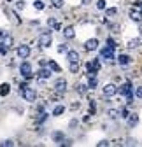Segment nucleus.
Listing matches in <instances>:
<instances>
[{
    "instance_id": "8",
    "label": "nucleus",
    "mask_w": 142,
    "mask_h": 147,
    "mask_svg": "<svg viewBox=\"0 0 142 147\" xmlns=\"http://www.w3.org/2000/svg\"><path fill=\"white\" fill-rule=\"evenodd\" d=\"M16 54H18V58H28L30 56V47L26 44H21L16 49Z\"/></svg>"
},
{
    "instance_id": "5",
    "label": "nucleus",
    "mask_w": 142,
    "mask_h": 147,
    "mask_svg": "<svg viewBox=\"0 0 142 147\" xmlns=\"http://www.w3.org/2000/svg\"><path fill=\"white\" fill-rule=\"evenodd\" d=\"M100 58H102V60H112V58H114V47L105 46V47L100 51Z\"/></svg>"
},
{
    "instance_id": "40",
    "label": "nucleus",
    "mask_w": 142,
    "mask_h": 147,
    "mask_svg": "<svg viewBox=\"0 0 142 147\" xmlns=\"http://www.w3.org/2000/svg\"><path fill=\"white\" fill-rule=\"evenodd\" d=\"M107 46H111V47H116V42H114L112 39H107Z\"/></svg>"
},
{
    "instance_id": "31",
    "label": "nucleus",
    "mask_w": 142,
    "mask_h": 147,
    "mask_svg": "<svg viewBox=\"0 0 142 147\" xmlns=\"http://www.w3.org/2000/svg\"><path fill=\"white\" fill-rule=\"evenodd\" d=\"M119 114H121V117H123V119H128V116H130V112H128V109H123V110H121Z\"/></svg>"
},
{
    "instance_id": "39",
    "label": "nucleus",
    "mask_w": 142,
    "mask_h": 147,
    "mask_svg": "<svg viewBox=\"0 0 142 147\" xmlns=\"http://www.w3.org/2000/svg\"><path fill=\"white\" fill-rule=\"evenodd\" d=\"M0 145H2V147H7V145H12V140H5V142H2V144H0Z\"/></svg>"
},
{
    "instance_id": "18",
    "label": "nucleus",
    "mask_w": 142,
    "mask_h": 147,
    "mask_svg": "<svg viewBox=\"0 0 142 147\" xmlns=\"http://www.w3.org/2000/svg\"><path fill=\"white\" fill-rule=\"evenodd\" d=\"M67 58H68V61H79V54H77V51H68Z\"/></svg>"
},
{
    "instance_id": "38",
    "label": "nucleus",
    "mask_w": 142,
    "mask_h": 147,
    "mask_svg": "<svg viewBox=\"0 0 142 147\" xmlns=\"http://www.w3.org/2000/svg\"><path fill=\"white\" fill-rule=\"evenodd\" d=\"M90 114H95V103L90 102Z\"/></svg>"
},
{
    "instance_id": "28",
    "label": "nucleus",
    "mask_w": 142,
    "mask_h": 147,
    "mask_svg": "<svg viewBox=\"0 0 142 147\" xmlns=\"http://www.w3.org/2000/svg\"><path fill=\"white\" fill-rule=\"evenodd\" d=\"M7 51H9V47L5 46V42H0V54H4V56H5Z\"/></svg>"
},
{
    "instance_id": "29",
    "label": "nucleus",
    "mask_w": 142,
    "mask_h": 147,
    "mask_svg": "<svg viewBox=\"0 0 142 147\" xmlns=\"http://www.w3.org/2000/svg\"><path fill=\"white\" fill-rule=\"evenodd\" d=\"M33 7L37 9V11H42V9H44V4L41 2V0H35V2H33Z\"/></svg>"
},
{
    "instance_id": "30",
    "label": "nucleus",
    "mask_w": 142,
    "mask_h": 147,
    "mask_svg": "<svg viewBox=\"0 0 142 147\" xmlns=\"http://www.w3.org/2000/svg\"><path fill=\"white\" fill-rule=\"evenodd\" d=\"M97 9H100V11L105 9V0H97Z\"/></svg>"
},
{
    "instance_id": "32",
    "label": "nucleus",
    "mask_w": 142,
    "mask_h": 147,
    "mask_svg": "<svg viewBox=\"0 0 142 147\" xmlns=\"http://www.w3.org/2000/svg\"><path fill=\"white\" fill-rule=\"evenodd\" d=\"M4 42H5V46H7V47H11V46H12V37H11V35H7L5 39H4Z\"/></svg>"
},
{
    "instance_id": "4",
    "label": "nucleus",
    "mask_w": 142,
    "mask_h": 147,
    "mask_svg": "<svg viewBox=\"0 0 142 147\" xmlns=\"http://www.w3.org/2000/svg\"><path fill=\"white\" fill-rule=\"evenodd\" d=\"M51 42H53V37H51L49 32H46V33H42V35L39 37V46H41V47H49Z\"/></svg>"
},
{
    "instance_id": "16",
    "label": "nucleus",
    "mask_w": 142,
    "mask_h": 147,
    "mask_svg": "<svg viewBox=\"0 0 142 147\" xmlns=\"http://www.w3.org/2000/svg\"><path fill=\"white\" fill-rule=\"evenodd\" d=\"M118 61H119V65H128V63L132 61V58L128 56V54H119V56H118Z\"/></svg>"
},
{
    "instance_id": "6",
    "label": "nucleus",
    "mask_w": 142,
    "mask_h": 147,
    "mask_svg": "<svg viewBox=\"0 0 142 147\" xmlns=\"http://www.w3.org/2000/svg\"><path fill=\"white\" fill-rule=\"evenodd\" d=\"M20 72H21V76L26 77V79H32V65L28 61H23L21 67H20Z\"/></svg>"
},
{
    "instance_id": "12",
    "label": "nucleus",
    "mask_w": 142,
    "mask_h": 147,
    "mask_svg": "<svg viewBox=\"0 0 142 147\" xmlns=\"http://www.w3.org/2000/svg\"><path fill=\"white\" fill-rule=\"evenodd\" d=\"M88 51H95V49H98V40L97 39H90L86 42V46H84Z\"/></svg>"
},
{
    "instance_id": "25",
    "label": "nucleus",
    "mask_w": 142,
    "mask_h": 147,
    "mask_svg": "<svg viewBox=\"0 0 142 147\" xmlns=\"http://www.w3.org/2000/svg\"><path fill=\"white\" fill-rule=\"evenodd\" d=\"M86 89H88V86H84V84H77L76 86V91H77V93H81V95L86 93Z\"/></svg>"
},
{
    "instance_id": "14",
    "label": "nucleus",
    "mask_w": 142,
    "mask_h": 147,
    "mask_svg": "<svg viewBox=\"0 0 142 147\" xmlns=\"http://www.w3.org/2000/svg\"><path fill=\"white\" fill-rule=\"evenodd\" d=\"M51 138L55 140V142H58V144H62L65 140V135H63V131H55V133L51 135Z\"/></svg>"
},
{
    "instance_id": "43",
    "label": "nucleus",
    "mask_w": 142,
    "mask_h": 147,
    "mask_svg": "<svg viewBox=\"0 0 142 147\" xmlns=\"http://www.w3.org/2000/svg\"><path fill=\"white\" fill-rule=\"evenodd\" d=\"M76 124H77V121H76V119H72V121H70V128H74Z\"/></svg>"
},
{
    "instance_id": "7",
    "label": "nucleus",
    "mask_w": 142,
    "mask_h": 147,
    "mask_svg": "<svg viewBox=\"0 0 142 147\" xmlns=\"http://www.w3.org/2000/svg\"><path fill=\"white\" fill-rule=\"evenodd\" d=\"M118 91H119V89H118L116 84H105V86H103V96H114Z\"/></svg>"
},
{
    "instance_id": "27",
    "label": "nucleus",
    "mask_w": 142,
    "mask_h": 147,
    "mask_svg": "<svg viewBox=\"0 0 142 147\" xmlns=\"http://www.w3.org/2000/svg\"><path fill=\"white\" fill-rule=\"evenodd\" d=\"M105 14H107V16H111V18H112V16H116V14H118V9H116V7H111V9H105Z\"/></svg>"
},
{
    "instance_id": "15",
    "label": "nucleus",
    "mask_w": 142,
    "mask_h": 147,
    "mask_svg": "<svg viewBox=\"0 0 142 147\" xmlns=\"http://www.w3.org/2000/svg\"><path fill=\"white\" fill-rule=\"evenodd\" d=\"M11 93V86L5 82V84H0V96H7Z\"/></svg>"
},
{
    "instance_id": "20",
    "label": "nucleus",
    "mask_w": 142,
    "mask_h": 147,
    "mask_svg": "<svg viewBox=\"0 0 142 147\" xmlns=\"http://www.w3.org/2000/svg\"><path fill=\"white\" fill-rule=\"evenodd\" d=\"M65 112V107L63 105H56L55 109H53V116H62Z\"/></svg>"
},
{
    "instance_id": "22",
    "label": "nucleus",
    "mask_w": 142,
    "mask_h": 147,
    "mask_svg": "<svg viewBox=\"0 0 142 147\" xmlns=\"http://www.w3.org/2000/svg\"><path fill=\"white\" fill-rule=\"evenodd\" d=\"M79 67H81L79 61H70V67L68 68H70V72H72V74H77L79 72Z\"/></svg>"
},
{
    "instance_id": "24",
    "label": "nucleus",
    "mask_w": 142,
    "mask_h": 147,
    "mask_svg": "<svg viewBox=\"0 0 142 147\" xmlns=\"http://www.w3.org/2000/svg\"><path fill=\"white\" fill-rule=\"evenodd\" d=\"M139 44H140V40H139V39H132V40L128 42V49H135Z\"/></svg>"
},
{
    "instance_id": "44",
    "label": "nucleus",
    "mask_w": 142,
    "mask_h": 147,
    "mask_svg": "<svg viewBox=\"0 0 142 147\" xmlns=\"http://www.w3.org/2000/svg\"><path fill=\"white\" fill-rule=\"evenodd\" d=\"M53 28H55V30H62V25H60V23H56V25L53 26Z\"/></svg>"
},
{
    "instance_id": "37",
    "label": "nucleus",
    "mask_w": 142,
    "mask_h": 147,
    "mask_svg": "<svg viewBox=\"0 0 142 147\" xmlns=\"http://www.w3.org/2000/svg\"><path fill=\"white\" fill-rule=\"evenodd\" d=\"M97 145H98V147H103V145H105V147H107V145H109V142H107V140H102V142H98Z\"/></svg>"
},
{
    "instance_id": "10",
    "label": "nucleus",
    "mask_w": 142,
    "mask_h": 147,
    "mask_svg": "<svg viewBox=\"0 0 142 147\" xmlns=\"http://www.w3.org/2000/svg\"><path fill=\"white\" fill-rule=\"evenodd\" d=\"M37 77H39L41 81H44V79H49V77H51V68H46V67L39 68V70H37Z\"/></svg>"
},
{
    "instance_id": "46",
    "label": "nucleus",
    "mask_w": 142,
    "mask_h": 147,
    "mask_svg": "<svg viewBox=\"0 0 142 147\" xmlns=\"http://www.w3.org/2000/svg\"><path fill=\"white\" fill-rule=\"evenodd\" d=\"M139 32H140V33H142V25H140V26H139Z\"/></svg>"
},
{
    "instance_id": "33",
    "label": "nucleus",
    "mask_w": 142,
    "mask_h": 147,
    "mask_svg": "<svg viewBox=\"0 0 142 147\" xmlns=\"http://www.w3.org/2000/svg\"><path fill=\"white\" fill-rule=\"evenodd\" d=\"M135 96H137V98H142V86H139V88L135 89Z\"/></svg>"
},
{
    "instance_id": "34",
    "label": "nucleus",
    "mask_w": 142,
    "mask_h": 147,
    "mask_svg": "<svg viewBox=\"0 0 142 147\" xmlns=\"http://www.w3.org/2000/svg\"><path fill=\"white\" fill-rule=\"evenodd\" d=\"M5 37H7V32H5L4 28H0V40H2V39H5Z\"/></svg>"
},
{
    "instance_id": "36",
    "label": "nucleus",
    "mask_w": 142,
    "mask_h": 147,
    "mask_svg": "<svg viewBox=\"0 0 142 147\" xmlns=\"http://www.w3.org/2000/svg\"><path fill=\"white\" fill-rule=\"evenodd\" d=\"M47 25H49V26H55V25H56L55 18H49V20H47Z\"/></svg>"
},
{
    "instance_id": "11",
    "label": "nucleus",
    "mask_w": 142,
    "mask_h": 147,
    "mask_svg": "<svg viewBox=\"0 0 142 147\" xmlns=\"http://www.w3.org/2000/svg\"><path fill=\"white\" fill-rule=\"evenodd\" d=\"M130 20H132V21H137V23H140V21H142V14H140V11H137V9H132V11H130Z\"/></svg>"
},
{
    "instance_id": "45",
    "label": "nucleus",
    "mask_w": 142,
    "mask_h": 147,
    "mask_svg": "<svg viewBox=\"0 0 142 147\" xmlns=\"http://www.w3.org/2000/svg\"><path fill=\"white\" fill-rule=\"evenodd\" d=\"M91 2V0H82V4H90Z\"/></svg>"
},
{
    "instance_id": "23",
    "label": "nucleus",
    "mask_w": 142,
    "mask_h": 147,
    "mask_svg": "<svg viewBox=\"0 0 142 147\" xmlns=\"http://www.w3.org/2000/svg\"><path fill=\"white\" fill-rule=\"evenodd\" d=\"M107 116H109L111 119H118V117H119L121 114L118 112V110H116V109H109V110H107Z\"/></svg>"
},
{
    "instance_id": "19",
    "label": "nucleus",
    "mask_w": 142,
    "mask_h": 147,
    "mask_svg": "<svg viewBox=\"0 0 142 147\" xmlns=\"http://www.w3.org/2000/svg\"><path fill=\"white\" fill-rule=\"evenodd\" d=\"M47 67L53 70V72H62V68H60V65L56 63V61H53V60H49V63H47Z\"/></svg>"
},
{
    "instance_id": "3",
    "label": "nucleus",
    "mask_w": 142,
    "mask_h": 147,
    "mask_svg": "<svg viewBox=\"0 0 142 147\" xmlns=\"http://www.w3.org/2000/svg\"><path fill=\"white\" fill-rule=\"evenodd\" d=\"M119 95H125L126 96V102L132 103L133 102V93H132V84L130 82H125L121 88H119Z\"/></svg>"
},
{
    "instance_id": "26",
    "label": "nucleus",
    "mask_w": 142,
    "mask_h": 147,
    "mask_svg": "<svg viewBox=\"0 0 142 147\" xmlns=\"http://www.w3.org/2000/svg\"><path fill=\"white\" fill-rule=\"evenodd\" d=\"M51 4H53V7L62 9V7H63V0H51Z\"/></svg>"
},
{
    "instance_id": "2",
    "label": "nucleus",
    "mask_w": 142,
    "mask_h": 147,
    "mask_svg": "<svg viewBox=\"0 0 142 147\" xmlns=\"http://www.w3.org/2000/svg\"><path fill=\"white\" fill-rule=\"evenodd\" d=\"M86 70H88V77H90V76H97V72L100 70V60L95 58L93 61H88L86 63Z\"/></svg>"
},
{
    "instance_id": "9",
    "label": "nucleus",
    "mask_w": 142,
    "mask_h": 147,
    "mask_svg": "<svg viewBox=\"0 0 142 147\" xmlns=\"http://www.w3.org/2000/svg\"><path fill=\"white\" fill-rule=\"evenodd\" d=\"M55 91H58V93H65V91H67V81L65 79H56L55 81Z\"/></svg>"
},
{
    "instance_id": "17",
    "label": "nucleus",
    "mask_w": 142,
    "mask_h": 147,
    "mask_svg": "<svg viewBox=\"0 0 142 147\" xmlns=\"http://www.w3.org/2000/svg\"><path fill=\"white\" fill-rule=\"evenodd\" d=\"M137 123H139V116L137 114H130L128 116V126L133 128V126H137Z\"/></svg>"
},
{
    "instance_id": "21",
    "label": "nucleus",
    "mask_w": 142,
    "mask_h": 147,
    "mask_svg": "<svg viewBox=\"0 0 142 147\" xmlns=\"http://www.w3.org/2000/svg\"><path fill=\"white\" fill-rule=\"evenodd\" d=\"M97 86H98L97 77H95V76H90V82H88V88H90V89H95Z\"/></svg>"
},
{
    "instance_id": "1",
    "label": "nucleus",
    "mask_w": 142,
    "mask_h": 147,
    "mask_svg": "<svg viewBox=\"0 0 142 147\" xmlns=\"http://www.w3.org/2000/svg\"><path fill=\"white\" fill-rule=\"evenodd\" d=\"M20 93L23 95V98H25L26 102H35V100H37V93H35V89L28 88L26 82H21V84H20Z\"/></svg>"
},
{
    "instance_id": "35",
    "label": "nucleus",
    "mask_w": 142,
    "mask_h": 147,
    "mask_svg": "<svg viewBox=\"0 0 142 147\" xmlns=\"http://www.w3.org/2000/svg\"><path fill=\"white\" fill-rule=\"evenodd\" d=\"M16 9H25V2H23V0H20V2L16 4Z\"/></svg>"
},
{
    "instance_id": "42",
    "label": "nucleus",
    "mask_w": 142,
    "mask_h": 147,
    "mask_svg": "<svg viewBox=\"0 0 142 147\" xmlns=\"http://www.w3.org/2000/svg\"><path fill=\"white\" fill-rule=\"evenodd\" d=\"M65 49H67V46H65V44H63V46H60V47H58V51H60V53H63V51H65Z\"/></svg>"
},
{
    "instance_id": "41",
    "label": "nucleus",
    "mask_w": 142,
    "mask_h": 147,
    "mask_svg": "<svg viewBox=\"0 0 142 147\" xmlns=\"http://www.w3.org/2000/svg\"><path fill=\"white\" fill-rule=\"evenodd\" d=\"M47 63H49V61H47V60H39V65H41V67H46V65H47Z\"/></svg>"
},
{
    "instance_id": "13",
    "label": "nucleus",
    "mask_w": 142,
    "mask_h": 147,
    "mask_svg": "<svg viewBox=\"0 0 142 147\" xmlns=\"http://www.w3.org/2000/svg\"><path fill=\"white\" fill-rule=\"evenodd\" d=\"M63 35H65V39H74L76 32H74L72 26H67V28H63Z\"/></svg>"
}]
</instances>
